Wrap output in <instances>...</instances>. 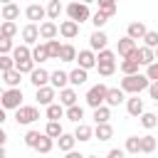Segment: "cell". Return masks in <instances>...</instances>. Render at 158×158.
<instances>
[{"instance_id":"obj_50","label":"cell","mask_w":158,"mask_h":158,"mask_svg":"<svg viewBox=\"0 0 158 158\" xmlns=\"http://www.w3.org/2000/svg\"><path fill=\"white\" fill-rule=\"evenodd\" d=\"M12 67H15L12 54H0V72H7V69H12Z\"/></svg>"},{"instance_id":"obj_2","label":"cell","mask_w":158,"mask_h":158,"mask_svg":"<svg viewBox=\"0 0 158 158\" xmlns=\"http://www.w3.org/2000/svg\"><path fill=\"white\" fill-rule=\"evenodd\" d=\"M64 12H67V17L69 20H74V22H86L89 17H91V10H89V5L86 2H81V0H74V2H69L67 7H64Z\"/></svg>"},{"instance_id":"obj_8","label":"cell","mask_w":158,"mask_h":158,"mask_svg":"<svg viewBox=\"0 0 158 158\" xmlns=\"http://www.w3.org/2000/svg\"><path fill=\"white\" fill-rule=\"evenodd\" d=\"M74 62H79V67H84V69L89 72V69H94V67H96V52H94L91 47H89V49H79Z\"/></svg>"},{"instance_id":"obj_23","label":"cell","mask_w":158,"mask_h":158,"mask_svg":"<svg viewBox=\"0 0 158 158\" xmlns=\"http://www.w3.org/2000/svg\"><path fill=\"white\" fill-rule=\"evenodd\" d=\"M146 25L141 22V20H136V22H128V27H126V35L131 37V40H141L143 35H146Z\"/></svg>"},{"instance_id":"obj_15","label":"cell","mask_w":158,"mask_h":158,"mask_svg":"<svg viewBox=\"0 0 158 158\" xmlns=\"http://www.w3.org/2000/svg\"><path fill=\"white\" fill-rule=\"evenodd\" d=\"M126 111H128V116H133V118H138L146 109H143V99H138V94H133L131 99H126Z\"/></svg>"},{"instance_id":"obj_61","label":"cell","mask_w":158,"mask_h":158,"mask_svg":"<svg viewBox=\"0 0 158 158\" xmlns=\"http://www.w3.org/2000/svg\"><path fill=\"white\" fill-rule=\"evenodd\" d=\"M0 77H2V72H0Z\"/></svg>"},{"instance_id":"obj_56","label":"cell","mask_w":158,"mask_h":158,"mask_svg":"<svg viewBox=\"0 0 158 158\" xmlns=\"http://www.w3.org/2000/svg\"><path fill=\"white\" fill-rule=\"evenodd\" d=\"M0 158H5V146H0Z\"/></svg>"},{"instance_id":"obj_37","label":"cell","mask_w":158,"mask_h":158,"mask_svg":"<svg viewBox=\"0 0 158 158\" xmlns=\"http://www.w3.org/2000/svg\"><path fill=\"white\" fill-rule=\"evenodd\" d=\"M138 118H141V126H143V128H156V126H158V116H156L153 111H143Z\"/></svg>"},{"instance_id":"obj_42","label":"cell","mask_w":158,"mask_h":158,"mask_svg":"<svg viewBox=\"0 0 158 158\" xmlns=\"http://www.w3.org/2000/svg\"><path fill=\"white\" fill-rule=\"evenodd\" d=\"M15 69H17L20 74H30V72L35 69V59H32V57H27V59H20V62H15Z\"/></svg>"},{"instance_id":"obj_55","label":"cell","mask_w":158,"mask_h":158,"mask_svg":"<svg viewBox=\"0 0 158 158\" xmlns=\"http://www.w3.org/2000/svg\"><path fill=\"white\" fill-rule=\"evenodd\" d=\"M5 118H7V114H5V109L0 106V123H5Z\"/></svg>"},{"instance_id":"obj_5","label":"cell","mask_w":158,"mask_h":158,"mask_svg":"<svg viewBox=\"0 0 158 158\" xmlns=\"http://www.w3.org/2000/svg\"><path fill=\"white\" fill-rule=\"evenodd\" d=\"M106 84H94V86H89V91H86V104L91 106V109H96V106H101L104 104V99H106Z\"/></svg>"},{"instance_id":"obj_18","label":"cell","mask_w":158,"mask_h":158,"mask_svg":"<svg viewBox=\"0 0 158 158\" xmlns=\"http://www.w3.org/2000/svg\"><path fill=\"white\" fill-rule=\"evenodd\" d=\"M25 17H27L30 22L44 20V17H47V10H44L42 5H37V2H32V5H27V10H25Z\"/></svg>"},{"instance_id":"obj_46","label":"cell","mask_w":158,"mask_h":158,"mask_svg":"<svg viewBox=\"0 0 158 158\" xmlns=\"http://www.w3.org/2000/svg\"><path fill=\"white\" fill-rule=\"evenodd\" d=\"M96 62H116V52H111V49H99L96 52Z\"/></svg>"},{"instance_id":"obj_21","label":"cell","mask_w":158,"mask_h":158,"mask_svg":"<svg viewBox=\"0 0 158 158\" xmlns=\"http://www.w3.org/2000/svg\"><path fill=\"white\" fill-rule=\"evenodd\" d=\"M59 104H62V106L77 104V89H74V86H62V89H59Z\"/></svg>"},{"instance_id":"obj_38","label":"cell","mask_w":158,"mask_h":158,"mask_svg":"<svg viewBox=\"0 0 158 158\" xmlns=\"http://www.w3.org/2000/svg\"><path fill=\"white\" fill-rule=\"evenodd\" d=\"M123 151L126 153H141V136H128L126 138V146H123Z\"/></svg>"},{"instance_id":"obj_9","label":"cell","mask_w":158,"mask_h":158,"mask_svg":"<svg viewBox=\"0 0 158 158\" xmlns=\"http://www.w3.org/2000/svg\"><path fill=\"white\" fill-rule=\"evenodd\" d=\"M126 101V91L121 89V86H109L106 89V99H104V104H109V106H118V104H123Z\"/></svg>"},{"instance_id":"obj_34","label":"cell","mask_w":158,"mask_h":158,"mask_svg":"<svg viewBox=\"0 0 158 158\" xmlns=\"http://www.w3.org/2000/svg\"><path fill=\"white\" fill-rule=\"evenodd\" d=\"M44 109H47V118H54V121H59V118H64V106H62V104H57V101H52V104H47Z\"/></svg>"},{"instance_id":"obj_20","label":"cell","mask_w":158,"mask_h":158,"mask_svg":"<svg viewBox=\"0 0 158 158\" xmlns=\"http://www.w3.org/2000/svg\"><path fill=\"white\" fill-rule=\"evenodd\" d=\"M49 84H52L54 89H62V86L69 84V74L62 72V69H54V72H49Z\"/></svg>"},{"instance_id":"obj_1","label":"cell","mask_w":158,"mask_h":158,"mask_svg":"<svg viewBox=\"0 0 158 158\" xmlns=\"http://www.w3.org/2000/svg\"><path fill=\"white\" fill-rule=\"evenodd\" d=\"M148 84H151V79H148L146 74H141V72H136V74H123V79H121V89H123L126 94H141V91L148 89Z\"/></svg>"},{"instance_id":"obj_7","label":"cell","mask_w":158,"mask_h":158,"mask_svg":"<svg viewBox=\"0 0 158 158\" xmlns=\"http://www.w3.org/2000/svg\"><path fill=\"white\" fill-rule=\"evenodd\" d=\"M20 37H22V42L25 44H35V42H40V25L37 22H27L25 27H22V32H20Z\"/></svg>"},{"instance_id":"obj_10","label":"cell","mask_w":158,"mask_h":158,"mask_svg":"<svg viewBox=\"0 0 158 158\" xmlns=\"http://www.w3.org/2000/svg\"><path fill=\"white\" fill-rule=\"evenodd\" d=\"M136 49H138V47H136ZM136 49H133V54H128V57H123V59H121L118 69H121L123 74H136V72H138L141 62H138V57H136Z\"/></svg>"},{"instance_id":"obj_28","label":"cell","mask_w":158,"mask_h":158,"mask_svg":"<svg viewBox=\"0 0 158 158\" xmlns=\"http://www.w3.org/2000/svg\"><path fill=\"white\" fill-rule=\"evenodd\" d=\"M52 148H54V138L47 136V133H42L40 141L35 143V151H37V153H52Z\"/></svg>"},{"instance_id":"obj_36","label":"cell","mask_w":158,"mask_h":158,"mask_svg":"<svg viewBox=\"0 0 158 158\" xmlns=\"http://www.w3.org/2000/svg\"><path fill=\"white\" fill-rule=\"evenodd\" d=\"M77 59V49H74V44H62V49H59V62H74Z\"/></svg>"},{"instance_id":"obj_4","label":"cell","mask_w":158,"mask_h":158,"mask_svg":"<svg viewBox=\"0 0 158 158\" xmlns=\"http://www.w3.org/2000/svg\"><path fill=\"white\" fill-rule=\"evenodd\" d=\"M40 118V111H37V106H17L15 109V121L17 123H22V126H30V123H35Z\"/></svg>"},{"instance_id":"obj_11","label":"cell","mask_w":158,"mask_h":158,"mask_svg":"<svg viewBox=\"0 0 158 158\" xmlns=\"http://www.w3.org/2000/svg\"><path fill=\"white\" fill-rule=\"evenodd\" d=\"M30 81H32V86L37 89V86H44V84H49V72L44 69V67H35L30 74Z\"/></svg>"},{"instance_id":"obj_48","label":"cell","mask_w":158,"mask_h":158,"mask_svg":"<svg viewBox=\"0 0 158 158\" xmlns=\"http://www.w3.org/2000/svg\"><path fill=\"white\" fill-rule=\"evenodd\" d=\"M141 40H143V44L156 47V44H158V32H156V30H146V35H143Z\"/></svg>"},{"instance_id":"obj_24","label":"cell","mask_w":158,"mask_h":158,"mask_svg":"<svg viewBox=\"0 0 158 158\" xmlns=\"http://www.w3.org/2000/svg\"><path fill=\"white\" fill-rule=\"evenodd\" d=\"M74 138L81 141V143H84V141H91V138H94V128H91L89 123H81V121H79V123H77V131H74Z\"/></svg>"},{"instance_id":"obj_22","label":"cell","mask_w":158,"mask_h":158,"mask_svg":"<svg viewBox=\"0 0 158 158\" xmlns=\"http://www.w3.org/2000/svg\"><path fill=\"white\" fill-rule=\"evenodd\" d=\"M94 138H99V141H111V138H114V128H111V123H109V121L96 123V128H94Z\"/></svg>"},{"instance_id":"obj_40","label":"cell","mask_w":158,"mask_h":158,"mask_svg":"<svg viewBox=\"0 0 158 158\" xmlns=\"http://www.w3.org/2000/svg\"><path fill=\"white\" fill-rule=\"evenodd\" d=\"M89 20H91V25L99 30V27H104V25H106L111 17H109L106 12H101V10H96V12H91V17H89Z\"/></svg>"},{"instance_id":"obj_47","label":"cell","mask_w":158,"mask_h":158,"mask_svg":"<svg viewBox=\"0 0 158 158\" xmlns=\"http://www.w3.org/2000/svg\"><path fill=\"white\" fill-rule=\"evenodd\" d=\"M12 47H15L12 37H5V35H0V54H10V52H12Z\"/></svg>"},{"instance_id":"obj_31","label":"cell","mask_w":158,"mask_h":158,"mask_svg":"<svg viewBox=\"0 0 158 158\" xmlns=\"http://www.w3.org/2000/svg\"><path fill=\"white\" fill-rule=\"evenodd\" d=\"M10 54H12V59H15V62H20V59L32 57V49H30V44H25V42H22V44H15Z\"/></svg>"},{"instance_id":"obj_57","label":"cell","mask_w":158,"mask_h":158,"mask_svg":"<svg viewBox=\"0 0 158 158\" xmlns=\"http://www.w3.org/2000/svg\"><path fill=\"white\" fill-rule=\"evenodd\" d=\"M153 52H156V59H158V44H156V47H153Z\"/></svg>"},{"instance_id":"obj_59","label":"cell","mask_w":158,"mask_h":158,"mask_svg":"<svg viewBox=\"0 0 158 158\" xmlns=\"http://www.w3.org/2000/svg\"><path fill=\"white\" fill-rule=\"evenodd\" d=\"M0 2H2V5H5V2H12V0H0Z\"/></svg>"},{"instance_id":"obj_52","label":"cell","mask_w":158,"mask_h":158,"mask_svg":"<svg viewBox=\"0 0 158 158\" xmlns=\"http://www.w3.org/2000/svg\"><path fill=\"white\" fill-rule=\"evenodd\" d=\"M148 94H151V99H153V101H158V79L148 84Z\"/></svg>"},{"instance_id":"obj_13","label":"cell","mask_w":158,"mask_h":158,"mask_svg":"<svg viewBox=\"0 0 158 158\" xmlns=\"http://www.w3.org/2000/svg\"><path fill=\"white\" fill-rule=\"evenodd\" d=\"M59 35H62L64 40H74V37L79 35V22H74V20H62V22H59Z\"/></svg>"},{"instance_id":"obj_44","label":"cell","mask_w":158,"mask_h":158,"mask_svg":"<svg viewBox=\"0 0 158 158\" xmlns=\"http://www.w3.org/2000/svg\"><path fill=\"white\" fill-rule=\"evenodd\" d=\"M156 148H158V143L153 136H141V153H153Z\"/></svg>"},{"instance_id":"obj_43","label":"cell","mask_w":158,"mask_h":158,"mask_svg":"<svg viewBox=\"0 0 158 158\" xmlns=\"http://www.w3.org/2000/svg\"><path fill=\"white\" fill-rule=\"evenodd\" d=\"M96 69H99V77H111L116 72V62H96Z\"/></svg>"},{"instance_id":"obj_25","label":"cell","mask_w":158,"mask_h":158,"mask_svg":"<svg viewBox=\"0 0 158 158\" xmlns=\"http://www.w3.org/2000/svg\"><path fill=\"white\" fill-rule=\"evenodd\" d=\"M136 57H138V62L146 67V64H151V62L156 59V52H153V47L143 44V47H138V49H136Z\"/></svg>"},{"instance_id":"obj_49","label":"cell","mask_w":158,"mask_h":158,"mask_svg":"<svg viewBox=\"0 0 158 158\" xmlns=\"http://www.w3.org/2000/svg\"><path fill=\"white\" fill-rule=\"evenodd\" d=\"M40 136H42L40 131H27V133H25V146H27V148H35V143L40 141Z\"/></svg>"},{"instance_id":"obj_6","label":"cell","mask_w":158,"mask_h":158,"mask_svg":"<svg viewBox=\"0 0 158 158\" xmlns=\"http://www.w3.org/2000/svg\"><path fill=\"white\" fill-rule=\"evenodd\" d=\"M54 96H57V89H54L52 84L37 86V91H35V99H37V104H40V106H47V104H52V101H54Z\"/></svg>"},{"instance_id":"obj_14","label":"cell","mask_w":158,"mask_h":158,"mask_svg":"<svg viewBox=\"0 0 158 158\" xmlns=\"http://www.w3.org/2000/svg\"><path fill=\"white\" fill-rule=\"evenodd\" d=\"M109 44V37H106V32L99 27V30H94L91 32V37H89V47L94 49V52H99V49H104Z\"/></svg>"},{"instance_id":"obj_3","label":"cell","mask_w":158,"mask_h":158,"mask_svg":"<svg viewBox=\"0 0 158 158\" xmlns=\"http://www.w3.org/2000/svg\"><path fill=\"white\" fill-rule=\"evenodd\" d=\"M20 104H22V89H20V86H7V89H2L0 106H2L5 111H15Z\"/></svg>"},{"instance_id":"obj_29","label":"cell","mask_w":158,"mask_h":158,"mask_svg":"<svg viewBox=\"0 0 158 158\" xmlns=\"http://www.w3.org/2000/svg\"><path fill=\"white\" fill-rule=\"evenodd\" d=\"M91 118H94V123H104V121H109V118H111V106H109V104H101V106H96Z\"/></svg>"},{"instance_id":"obj_35","label":"cell","mask_w":158,"mask_h":158,"mask_svg":"<svg viewBox=\"0 0 158 158\" xmlns=\"http://www.w3.org/2000/svg\"><path fill=\"white\" fill-rule=\"evenodd\" d=\"M44 44H47V54H49V59H59L62 42H59L57 37H52V40H44Z\"/></svg>"},{"instance_id":"obj_54","label":"cell","mask_w":158,"mask_h":158,"mask_svg":"<svg viewBox=\"0 0 158 158\" xmlns=\"http://www.w3.org/2000/svg\"><path fill=\"white\" fill-rule=\"evenodd\" d=\"M5 141H7V133H5V128H2V123H0V146H5Z\"/></svg>"},{"instance_id":"obj_62","label":"cell","mask_w":158,"mask_h":158,"mask_svg":"<svg viewBox=\"0 0 158 158\" xmlns=\"http://www.w3.org/2000/svg\"><path fill=\"white\" fill-rule=\"evenodd\" d=\"M156 143H158V138H156Z\"/></svg>"},{"instance_id":"obj_32","label":"cell","mask_w":158,"mask_h":158,"mask_svg":"<svg viewBox=\"0 0 158 158\" xmlns=\"http://www.w3.org/2000/svg\"><path fill=\"white\" fill-rule=\"evenodd\" d=\"M17 17H20V5H15V0L5 2L2 5V20H17Z\"/></svg>"},{"instance_id":"obj_60","label":"cell","mask_w":158,"mask_h":158,"mask_svg":"<svg viewBox=\"0 0 158 158\" xmlns=\"http://www.w3.org/2000/svg\"><path fill=\"white\" fill-rule=\"evenodd\" d=\"M0 96H2V86H0Z\"/></svg>"},{"instance_id":"obj_39","label":"cell","mask_w":158,"mask_h":158,"mask_svg":"<svg viewBox=\"0 0 158 158\" xmlns=\"http://www.w3.org/2000/svg\"><path fill=\"white\" fill-rule=\"evenodd\" d=\"M96 5H99V10L101 12H106L109 17H114L116 15V0H94Z\"/></svg>"},{"instance_id":"obj_16","label":"cell","mask_w":158,"mask_h":158,"mask_svg":"<svg viewBox=\"0 0 158 158\" xmlns=\"http://www.w3.org/2000/svg\"><path fill=\"white\" fill-rule=\"evenodd\" d=\"M133 49H136V40H131L128 35L121 37L118 44H116V54L118 57H128V54H133Z\"/></svg>"},{"instance_id":"obj_30","label":"cell","mask_w":158,"mask_h":158,"mask_svg":"<svg viewBox=\"0 0 158 158\" xmlns=\"http://www.w3.org/2000/svg\"><path fill=\"white\" fill-rule=\"evenodd\" d=\"M44 10H47V17H49V20H59V15L64 12V5H62L59 0H49Z\"/></svg>"},{"instance_id":"obj_58","label":"cell","mask_w":158,"mask_h":158,"mask_svg":"<svg viewBox=\"0 0 158 158\" xmlns=\"http://www.w3.org/2000/svg\"><path fill=\"white\" fill-rule=\"evenodd\" d=\"M81 2H86V5H91V2H94V0H81Z\"/></svg>"},{"instance_id":"obj_45","label":"cell","mask_w":158,"mask_h":158,"mask_svg":"<svg viewBox=\"0 0 158 158\" xmlns=\"http://www.w3.org/2000/svg\"><path fill=\"white\" fill-rule=\"evenodd\" d=\"M62 131H64V128H62V123H59V121H54V118H49V121H47V128H44V133H47V136L57 138Z\"/></svg>"},{"instance_id":"obj_17","label":"cell","mask_w":158,"mask_h":158,"mask_svg":"<svg viewBox=\"0 0 158 158\" xmlns=\"http://www.w3.org/2000/svg\"><path fill=\"white\" fill-rule=\"evenodd\" d=\"M54 141H57V148H59L62 153H69V151L74 148V143H77L74 133H64V131H62V133H59V136H57Z\"/></svg>"},{"instance_id":"obj_27","label":"cell","mask_w":158,"mask_h":158,"mask_svg":"<svg viewBox=\"0 0 158 158\" xmlns=\"http://www.w3.org/2000/svg\"><path fill=\"white\" fill-rule=\"evenodd\" d=\"M64 116L72 121V123H79L81 118H84V109L79 106V104H72V106H64Z\"/></svg>"},{"instance_id":"obj_19","label":"cell","mask_w":158,"mask_h":158,"mask_svg":"<svg viewBox=\"0 0 158 158\" xmlns=\"http://www.w3.org/2000/svg\"><path fill=\"white\" fill-rule=\"evenodd\" d=\"M67 74H69V84H72V86H81V84H86V79H89V74H86L84 67H77V69H72V72H67Z\"/></svg>"},{"instance_id":"obj_12","label":"cell","mask_w":158,"mask_h":158,"mask_svg":"<svg viewBox=\"0 0 158 158\" xmlns=\"http://www.w3.org/2000/svg\"><path fill=\"white\" fill-rule=\"evenodd\" d=\"M57 35H59V25H57L54 20L40 22V40H52V37H57Z\"/></svg>"},{"instance_id":"obj_26","label":"cell","mask_w":158,"mask_h":158,"mask_svg":"<svg viewBox=\"0 0 158 158\" xmlns=\"http://www.w3.org/2000/svg\"><path fill=\"white\" fill-rule=\"evenodd\" d=\"M20 79H22V74L15 67L7 69V72H2V77H0V81H5V86H20Z\"/></svg>"},{"instance_id":"obj_51","label":"cell","mask_w":158,"mask_h":158,"mask_svg":"<svg viewBox=\"0 0 158 158\" xmlns=\"http://www.w3.org/2000/svg\"><path fill=\"white\" fill-rule=\"evenodd\" d=\"M146 77H148L151 81H156V79H158V59H153L151 64H146Z\"/></svg>"},{"instance_id":"obj_41","label":"cell","mask_w":158,"mask_h":158,"mask_svg":"<svg viewBox=\"0 0 158 158\" xmlns=\"http://www.w3.org/2000/svg\"><path fill=\"white\" fill-rule=\"evenodd\" d=\"M0 35H5V37H15V35H17V25H15V20H2V25H0Z\"/></svg>"},{"instance_id":"obj_33","label":"cell","mask_w":158,"mask_h":158,"mask_svg":"<svg viewBox=\"0 0 158 158\" xmlns=\"http://www.w3.org/2000/svg\"><path fill=\"white\" fill-rule=\"evenodd\" d=\"M32 59H35V64L47 62V59H49V54H47V44H37V42H35V47H32Z\"/></svg>"},{"instance_id":"obj_53","label":"cell","mask_w":158,"mask_h":158,"mask_svg":"<svg viewBox=\"0 0 158 158\" xmlns=\"http://www.w3.org/2000/svg\"><path fill=\"white\" fill-rule=\"evenodd\" d=\"M123 153H126V151H123V148H111V151H109V153H106V156H109V158H121V156H123Z\"/></svg>"}]
</instances>
